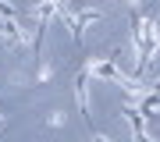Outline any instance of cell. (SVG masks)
I'll return each mask as SVG.
<instances>
[{"mask_svg":"<svg viewBox=\"0 0 160 142\" xmlns=\"http://www.w3.org/2000/svg\"><path fill=\"white\" fill-rule=\"evenodd\" d=\"M89 78H92V75L86 71V64H82L78 78H75V100H78V110H82V117H86V128L92 131V107H89Z\"/></svg>","mask_w":160,"mask_h":142,"instance_id":"1","label":"cell"},{"mask_svg":"<svg viewBox=\"0 0 160 142\" xmlns=\"http://www.w3.org/2000/svg\"><path fill=\"white\" fill-rule=\"evenodd\" d=\"M128 4H132V7H139V0H128Z\"/></svg>","mask_w":160,"mask_h":142,"instance_id":"5","label":"cell"},{"mask_svg":"<svg viewBox=\"0 0 160 142\" xmlns=\"http://www.w3.org/2000/svg\"><path fill=\"white\" fill-rule=\"evenodd\" d=\"M64 125H68V114L64 110H50L46 114V128H64Z\"/></svg>","mask_w":160,"mask_h":142,"instance_id":"3","label":"cell"},{"mask_svg":"<svg viewBox=\"0 0 160 142\" xmlns=\"http://www.w3.org/2000/svg\"><path fill=\"white\" fill-rule=\"evenodd\" d=\"M100 14H103V11H96V7H89V11H82V14H75V22L68 25V28H71V39H75V43H82V36H86V28H89L92 22H96Z\"/></svg>","mask_w":160,"mask_h":142,"instance_id":"2","label":"cell"},{"mask_svg":"<svg viewBox=\"0 0 160 142\" xmlns=\"http://www.w3.org/2000/svg\"><path fill=\"white\" fill-rule=\"evenodd\" d=\"M92 142H114L110 135H103V131H92Z\"/></svg>","mask_w":160,"mask_h":142,"instance_id":"4","label":"cell"}]
</instances>
